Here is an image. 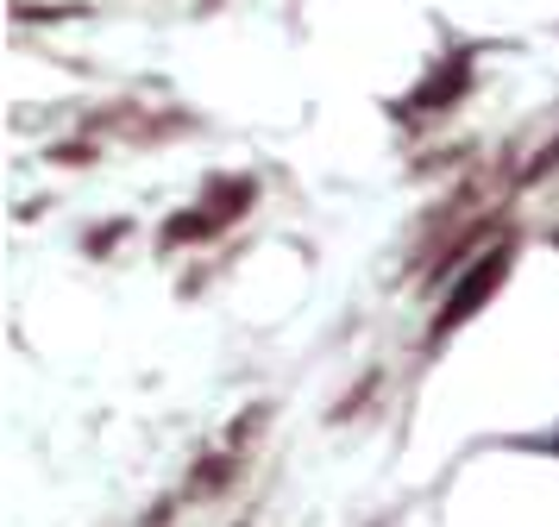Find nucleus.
<instances>
[{"instance_id": "nucleus-1", "label": "nucleus", "mask_w": 559, "mask_h": 527, "mask_svg": "<svg viewBox=\"0 0 559 527\" xmlns=\"http://www.w3.org/2000/svg\"><path fill=\"white\" fill-rule=\"evenodd\" d=\"M497 276H503V251H490V257H484L478 271L465 276V283H459L453 296H447V308H440V326L465 321V314H472V308H478V301L490 296V289H497Z\"/></svg>"}]
</instances>
